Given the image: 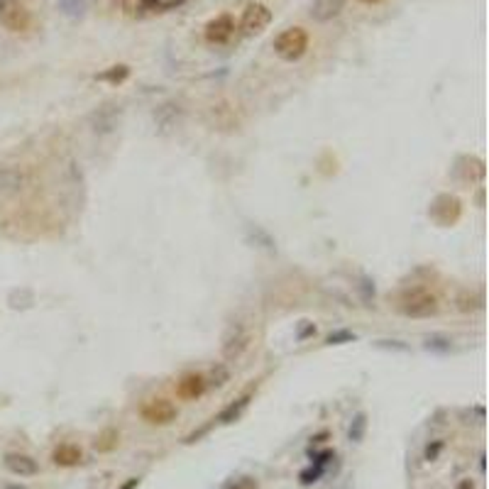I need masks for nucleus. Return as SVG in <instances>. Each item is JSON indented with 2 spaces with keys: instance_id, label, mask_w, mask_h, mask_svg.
Segmentation results:
<instances>
[{
  "instance_id": "f257e3e1",
  "label": "nucleus",
  "mask_w": 489,
  "mask_h": 489,
  "mask_svg": "<svg viewBox=\"0 0 489 489\" xmlns=\"http://www.w3.org/2000/svg\"><path fill=\"white\" fill-rule=\"evenodd\" d=\"M399 311L406 318H430L438 311V299L426 289H409L399 299Z\"/></svg>"
},
{
  "instance_id": "f03ea898",
  "label": "nucleus",
  "mask_w": 489,
  "mask_h": 489,
  "mask_svg": "<svg viewBox=\"0 0 489 489\" xmlns=\"http://www.w3.org/2000/svg\"><path fill=\"white\" fill-rule=\"evenodd\" d=\"M275 52L284 61H299L308 52V32L303 27H289L275 39Z\"/></svg>"
},
{
  "instance_id": "7ed1b4c3",
  "label": "nucleus",
  "mask_w": 489,
  "mask_h": 489,
  "mask_svg": "<svg viewBox=\"0 0 489 489\" xmlns=\"http://www.w3.org/2000/svg\"><path fill=\"white\" fill-rule=\"evenodd\" d=\"M0 25L8 32H27L32 27V12L25 0H0Z\"/></svg>"
},
{
  "instance_id": "20e7f679",
  "label": "nucleus",
  "mask_w": 489,
  "mask_h": 489,
  "mask_svg": "<svg viewBox=\"0 0 489 489\" xmlns=\"http://www.w3.org/2000/svg\"><path fill=\"white\" fill-rule=\"evenodd\" d=\"M272 22V10H269L264 3H250L245 10H242L240 17V30L245 37H255V34H262L264 30Z\"/></svg>"
},
{
  "instance_id": "39448f33",
  "label": "nucleus",
  "mask_w": 489,
  "mask_h": 489,
  "mask_svg": "<svg viewBox=\"0 0 489 489\" xmlns=\"http://www.w3.org/2000/svg\"><path fill=\"white\" fill-rule=\"evenodd\" d=\"M250 348V330L242 326V323H235V326H230L226 333V338H223V357H226L228 362L232 360H240L242 352Z\"/></svg>"
},
{
  "instance_id": "423d86ee",
  "label": "nucleus",
  "mask_w": 489,
  "mask_h": 489,
  "mask_svg": "<svg viewBox=\"0 0 489 489\" xmlns=\"http://www.w3.org/2000/svg\"><path fill=\"white\" fill-rule=\"evenodd\" d=\"M140 414L150 426H169L177 419V406L167 399H152L142 406Z\"/></svg>"
},
{
  "instance_id": "0eeeda50",
  "label": "nucleus",
  "mask_w": 489,
  "mask_h": 489,
  "mask_svg": "<svg viewBox=\"0 0 489 489\" xmlns=\"http://www.w3.org/2000/svg\"><path fill=\"white\" fill-rule=\"evenodd\" d=\"M232 34H235V17L230 12H223V15L213 17L203 30V37L208 44H226Z\"/></svg>"
},
{
  "instance_id": "6e6552de",
  "label": "nucleus",
  "mask_w": 489,
  "mask_h": 489,
  "mask_svg": "<svg viewBox=\"0 0 489 489\" xmlns=\"http://www.w3.org/2000/svg\"><path fill=\"white\" fill-rule=\"evenodd\" d=\"M428 213L433 215V221H438L441 226H452V223L460 218L463 208H460V201H457L455 196L443 194V196H438V199L433 201V206H430Z\"/></svg>"
},
{
  "instance_id": "1a4fd4ad",
  "label": "nucleus",
  "mask_w": 489,
  "mask_h": 489,
  "mask_svg": "<svg viewBox=\"0 0 489 489\" xmlns=\"http://www.w3.org/2000/svg\"><path fill=\"white\" fill-rule=\"evenodd\" d=\"M206 389H208V379L201 372H191V375L181 377L177 384L179 399H186V401H194V399L203 397Z\"/></svg>"
},
{
  "instance_id": "9d476101",
  "label": "nucleus",
  "mask_w": 489,
  "mask_h": 489,
  "mask_svg": "<svg viewBox=\"0 0 489 489\" xmlns=\"http://www.w3.org/2000/svg\"><path fill=\"white\" fill-rule=\"evenodd\" d=\"M3 463H6V468L10 470L12 475H17V477H34V475L39 472L37 460L30 455H22V452H8Z\"/></svg>"
},
{
  "instance_id": "9b49d317",
  "label": "nucleus",
  "mask_w": 489,
  "mask_h": 489,
  "mask_svg": "<svg viewBox=\"0 0 489 489\" xmlns=\"http://www.w3.org/2000/svg\"><path fill=\"white\" fill-rule=\"evenodd\" d=\"M348 0H313L311 6V20L313 22H330L345 10Z\"/></svg>"
},
{
  "instance_id": "f8f14e48",
  "label": "nucleus",
  "mask_w": 489,
  "mask_h": 489,
  "mask_svg": "<svg viewBox=\"0 0 489 489\" xmlns=\"http://www.w3.org/2000/svg\"><path fill=\"white\" fill-rule=\"evenodd\" d=\"M52 460L54 465H59V468H74V465H79L81 460H83V452H81V448L74 446V443H61V446L52 452Z\"/></svg>"
},
{
  "instance_id": "ddd939ff",
  "label": "nucleus",
  "mask_w": 489,
  "mask_h": 489,
  "mask_svg": "<svg viewBox=\"0 0 489 489\" xmlns=\"http://www.w3.org/2000/svg\"><path fill=\"white\" fill-rule=\"evenodd\" d=\"M27 183V172L25 169H3L0 172V194H12L20 191Z\"/></svg>"
},
{
  "instance_id": "4468645a",
  "label": "nucleus",
  "mask_w": 489,
  "mask_h": 489,
  "mask_svg": "<svg viewBox=\"0 0 489 489\" xmlns=\"http://www.w3.org/2000/svg\"><path fill=\"white\" fill-rule=\"evenodd\" d=\"M118 115H120V110L115 113V108H98L96 113H93V130H96V132H108V130H113L115 123H118Z\"/></svg>"
},
{
  "instance_id": "2eb2a0df",
  "label": "nucleus",
  "mask_w": 489,
  "mask_h": 489,
  "mask_svg": "<svg viewBox=\"0 0 489 489\" xmlns=\"http://www.w3.org/2000/svg\"><path fill=\"white\" fill-rule=\"evenodd\" d=\"M248 406H250V397L245 394V397H240V399H235L232 403H228L226 409L221 411V416H218V421H221V423H235V421L245 414Z\"/></svg>"
},
{
  "instance_id": "dca6fc26",
  "label": "nucleus",
  "mask_w": 489,
  "mask_h": 489,
  "mask_svg": "<svg viewBox=\"0 0 489 489\" xmlns=\"http://www.w3.org/2000/svg\"><path fill=\"white\" fill-rule=\"evenodd\" d=\"M365 433H367V414L365 411H357L352 416V423L348 428V441L350 443H362L365 441Z\"/></svg>"
},
{
  "instance_id": "f3484780",
  "label": "nucleus",
  "mask_w": 489,
  "mask_h": 489,
  "mask_svg": "<svg viewBox=\"0 0 489 489\" xmlns=\"http://www.w3.org/2000/svg\"><path fill=\"white\" fill-rule=\"evenodd\" d=\"M88 3L86 0H59V10L64 12L66 17H83V12H86Z\"/></svg>"
},
{
  "instance_id": "a211bd4d",
  "label": "nucleus",
  "mask_w": 489,
  "mask_h": 489,
  "mask_svg": "<svg viewBox=\"0 0 489 489\" xmlns=\"http://www.w3.org/2000/svg\"><path fill=\"white\" fill-rule=\"evenodd\" d=\"M130 76V69L125 64H118V66H110L108 71H103V74H98L96 79L98 81H108V83H123L125 79Z\"/></svg>"
},
{
  "instance_id": "6ab92c4d",
  "label": "nucleus",
  "mask_w": 489,
  "mask_h": 489,
  "mask_svg": "<svg viewBox=\"0 0 489 489\" xmlns=\"http://www.w3.org/2000/svg\"><path fill=\"white\" fill-rule=\"evenodd\" d=\"M230 379V372H228L226 365H215L213 370H210V382L208 387H223V384Z\"/></svg>"
},
{
  "instance_id": "aec40b11",
  "label": "nucleus",
  "mask_w": 489,
  "mask_h": 489,
  "mask_svg": "<svg viewBox=\"0 0 489 489\" xmlns=\"http://www.w3.org/2000/svg\"><path fill=\"white\" fill-rule=\"evenodd\" d=\"M323 470H326V468H323V465L313 463L308 470H303V472H301V477H299V479H301V484H303V487H308V484H313V482H318V479H321Z\"/></svg>"
},
{
  "instance_id": "412c9836",
  "label": "nucleus",
  "mask_w": 489,
  "mask_h": 489,
  "mask_svg": "<svg viewBox=\"0 0 489 489\" xmlns=\"http://www.w3.org/2000/svg\"><path fill=\"white\" fill-rule=\"evenodd\" d=\"M426 350H436V352H448L450 350V340L441 338V335H430L426 338Z\"/></svg>"
},
{
  "instance_id": "4be33fe9",
  "label": "nucleus",
  "mask_w": 489,
  "mask_h": 489,
  "mask_svg": "<svg viewBox=\"0 0 489 489\" xmlns=\"http://www.w3.org/2000/svg\"><path fill=\"white\" fill-rule=\"evenodd\" d=\"M355 338H357V335L350 333V330H335V333L328 335V340H326V343H328V345H343V343H352Z\"/></svg>"
},
{
  "instance_id": "5701e85b",
  "label": "nucleus",
  "mask_w": 489,
  "mask_h": 489,
  "mask_svg": "<svg viewBox=\"0 0 489 489\" xmlns=\"http://www.w3.org/2000/svg\"><path fill=\"white\" fill-rule=\"evenodd\" d=\"M443 448H446V443H443V441H433L428 448H426V455L423 457L428 460V463H433V460H438V455L443 452Z\"/></svg>"
},
{
  "instance_id": "b1692460",
  "label": "nucleus",
  "mask_w": 489,
  "mask_h": 489,
  "mask_svg": "<svg viewBox=\"0 0 489 489\" xmlns=\"http://www.w3.org/2000/svg\"><path fill=\"white\" fill-rule=\"evenodd\" d=\"M140 482H142V479H140V477H130V479H128V482H123V484H120V487H118V489H137V487H140Z\"/></svg>"
},
{
  "instance_id": "393cba45",
  "label": "nucleus",
  "mask_w": 489,
  "mask_h": 489,
  "mask_svg": "<svg viewBox=\"0 0 489 489\" xmlns=\"http://www.w3.org/2000/svg\"><path fill=\"white\" fill-rule=\"evenodd\" d=\"M313 333H316V328H313V323H311V326H306V328H303L301 330V333H299V338H306V335H313Z\"/></svg>"
},
{
  "instance_id": "a878e982",
  "label": "nucleus",
  "mask_w": 489,
  "mask_h": 489,
  "mask_svg": "<svg viewBox=\"0 0 489 489\" xmlns=\"http://www.w3.org/2000/svg\"><path fill=\"white\" fill-rule=\"evenodd\" d=\"M457 489H472V482H470V479H463Z\"/></svg>"
},
{
  "instance_id": "bb28decb",
  "label": "nucleus",
  "mask_w": 489,
  "mask_h": 489,
  "mask_svg": "<svg viewBox=\"0 0 489 489\" xmlns=\"http://www.w3.org/2000/svg\"><path fill=\"white\" fill-rule=\"evenodd\" d=\"M360 3H367V6H372V3H379V0H360Z\"/></svg>"
},
{
  "instance_id": "cd10ccee",
  "label": "nucleus",
  "mask_w": 489,
  "mask_h": 489,
  "mask_svg": "<svg viewBox=\"0 0 489 489\" xmlns=\"http://www.w3.org/2000/svg\"><path fill=\"white\" fill-rule=\"evenodd\" d=\"M10 489H17V487H10ZM20 489H22V487H20Z\"/></svg>"
}]
</instances>
